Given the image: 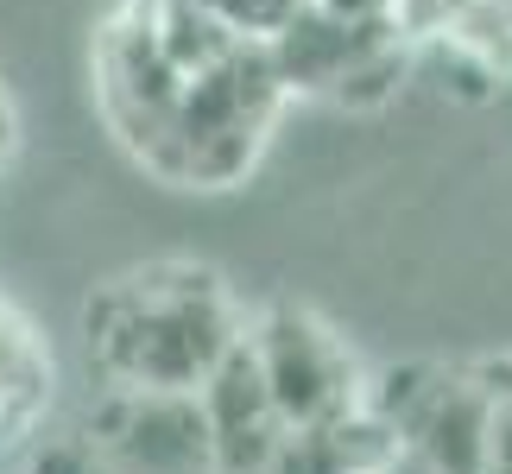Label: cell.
Returning <instances> with one entry per match:
<instances>
[{
	"label": "cell",
	"instance_id": "277c9868",
	"mask_svg": "<svg viewBox=\"0 0 512 474\" xmlns=\"http://www.w3.org/2000/svg\"><path fill=\"white\" fill-rule=\"evenodd\" d=\"M83 449L108 474H222L196 392H102Z\"/></svg>",
	"mask_w": 512,
	"mask_h": 474
},
{
	"label": "cell",
	"instance_id": "6da1fadb",
	"mask_svg": "<svg viewBox=\"0 0 512 474\" xmlns=\"http://www.w3.org/2000/svg\"><path fill=\"white\" fill-rule=\"evenodd\" d=\"M247 316L228 279L196 260L133 266L95 285L83 342L108 392H196L241 342Z\"/></svg>",
	"mask_w": 512,
	"mask_h": 474
},
{
	"label": "cell",
	"instance_id": "8992f818",
	"mask_svg": "<svg viewBox=\"0 0 512 474\" xmlns=\"http://www.w3.org/2000/svg\"><path fill=\"white\" fill-rule=\"evenodd\" d=\"M196 405H203L215 468L222 474H266L272 468V456H279V443H285V418H279V405H272L247 342H234L222 354V367L196 386Z\"/></svg>",
	"mask_w": 512,
	"mask_h": 474
},
{
	"label": "cell",
	"instance_id": "7a4b0ae2",
	"mask_svg": "<svg viewBox=\"0 0 512 474\" xmlns=\"http://www.w3.org/2000/svg\"><path fill=\"white\" fill-rule=\"evenodd\" d=\"M279 95L285 83L266 57V38H241L209 70L184 76L152 171L171 177V184H203V190L234 184L260 152L272 114H279Z\"/></svg>",
	"mask_w": 512,
	"mask_h": 474
},
{
	"label": "cell",
	"instance_id": "3957f363",
	"mask_svg": "<svg viewBox=\"0 0 512 474\" xmlns=\"http://www.w3.org/2000/svg\"><path fill=\"white\" fill-rule=\"evenodd\" d=\"M241 342L260 367V380L279 405L285 430H310V424H336L367 411V373L354 361L348 335L336 323H323L304 304H266L253 323L241 329Z\"/></svg>",
	"mask_w": 512,
	"mask_h": 474
},
{
	"label": "cell",
	"instance_id": "ba28073f",
	"mask_svg": "<svg viewBox=\"0 0 512 474\" xmlns=\"http://www.w3.org/2000/svg\"><path fill=\"white\" fill-rule=\"evenodd\" d=\"M0 367H13V373H32V380H51V367H45V348L32 342V329L19 323V316L0 304Z\"/></svg>",
	"mask_w": 512,
	"mask_h": 474
},
{
	"label": "cell",
	"instance_id": "52a82bcc",
	"mask_svg": "<svg viewBox=\"0 0 512 474\" xmlns=\"http://www.w3.org/2000/svg\"><path fill=\"white\" fill-rule=\"evenodd\" d=\"M487 386H494V424H487L481 474H512V361H487Z\"/></svg>",
	"mask_w": 512,
	"mask_h": 474
},
{
	"label": "cell",
	"instance_id": "5b68a950",
	"mask_svg": "<svg viewBox=\"0 0 512 474\" xmlns=\"http://www.w3.org/2000/svg\"><path fill=\"white\" fill-rule=\"evenodd\" d=\"M177 89H184V70H171V57L159 51L146 13L114 19L108 38H102V102H108V121L121 127V140L140 152L146 165L165 146Z\"/></svg>",
	"mask_w": 512,
	"mask_h": 474
},
{
	"label": "cell",
	"instance_id": "9c48e42d",
	"mask_svg": "<svg viewBox=\"0 0 512 474\" xmlns=\"http://www.w3.org/2000/svg\"><path fill=\"white\" fill-rule=\"evenodd\" d=\"M38 399H45V380H32V373H13V367H0V430L26 424Z\"/></svg>",
	"mask_w": 512,
	"mask_h": 474
},
{
	"label": "cell",
	"instance_id": "8fae6325",
	"mask_svg": "<svg viewBox=\"0 0 512 474\" xmlns=\"http://www.w3.org/2000/svg\"><path fill=\"white\" fill-rule=\"evenodd\" d=\"M13 133H19V121H13V102H7V89H0V165H7V152H13Z\"/></svg>",
	"mask_w": 512,
	"mask_h": 474
},
{
	"label": "cell",
	"instance_id": "30bf717a",
	"mask_svg": "<svg viewBox=\"0 0 512 474\" xmlns=\"http://www.w3.org/2000/svg\"><path fill=\"white\" fill-rule=\"evenodd\" d=\"M32 474H108L102 462L89 456L83 449V437H70V443H57V449H45V456H38V468Z\"/></svg>",
	"mask_w": 512,
	"mask_h": 474
}]
</instances>
